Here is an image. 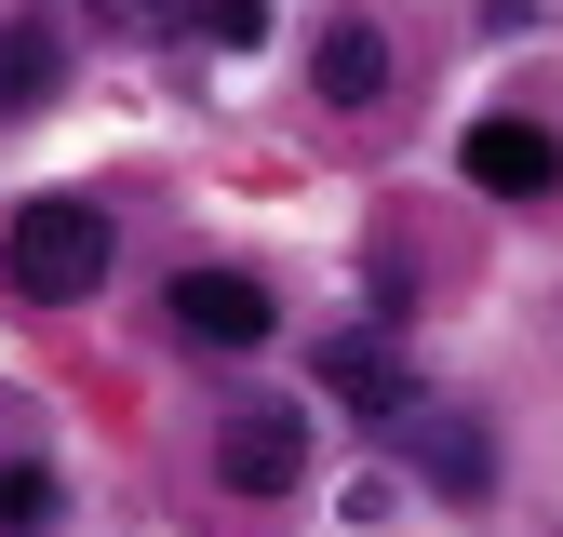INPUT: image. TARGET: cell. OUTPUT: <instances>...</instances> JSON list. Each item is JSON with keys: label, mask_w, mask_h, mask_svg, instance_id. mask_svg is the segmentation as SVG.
Returning a JSON list of instances; mask_svg holds the SVG:
<instances>
[{"label": "cell", "mask_w": 563, "mask_h": 537, "mask_svg": "<svg viewBox=\"0 0 563 537\" xmlns=\"http://www.w3.org/2000/svg\"><path fill=\"white\" fill-rule=\"evenodd\" d=\"M0 268H14V296L27 309H67V296H95L108 283V216L95 201H14V229H0Z\"/></svg>", "instance_id": "1"}, {"label": "cell", "mask_w": 563, "mask_h": 537, "mask_svg": "<svg viewBox=\"0 0 563 537\" xmlns=\"http://www.w3.org/2000/svg\"><path fill=\"white\" fill-rule=\"evenodd\" d=\"M216 484H242V497H296L309 484V417L282 390H216Z\"/></svg>", "instance_id": "2"}, {"label": "cell", "mask_w": 563, "mask_h": 537, "mask_svg": "<svg viewBox=\"0 0 563 537\" xmlns=\"http://www.w3.org/2000/svg\"><path fill=\"white\" fill-rule=\"evenodd\" d=\"M309 376H322L335 417H376V430L416 417V363L389 350V322H322V336H309Z\"/></svg>", "instance_id": "3"}, {"label": "cell", "mask_w": 563, "mask_h": 537, "mask_svg": "<svg viewBox=\"0 0 563 537\" xmlns=\"http://www.w3.org/2000/svg\"><path fill=\"white\" fill-rule=\"evenodd\" d=\"M456 162H470L483 201H550V188H563V134L523 121V108H497V121H470V149H456Z\"/></svg>", "instance_id": "4"}, {"label": "cell", "mask_w": 563, "mask_h": 537, "mask_svg": "<svg viewBox=\"0 0 563 537\" xmlns=\"http://www.w3.org/2000/svg\"><path fill=\"white\" fill-rule=\"evenodd\" d=\"M402 457H416V484H443L456 511L497 497V430L456 417V403H416V417H402Z\"/></svg>", "instance_id": "5"}, {"label": "cell", "mask_w": 563, "mask_h": 537, "mask_svg": "<svg viewBox=\"0 0 563 537\" xmlns=\"http://www.w3.org/2000/svg\"><path fill=\"white\" fill-rule=\"evenodd\" d=\"M175 336H188V350H255V336H268V283H255V268H188V283H175Z\"/></svg>", "instance_id": "6"}, {"label": "cell", "mask_w": 563, "mask_h": 537, "mask_svg": "<svg viewBox=\"0 0 563 537\" xmlns=\"http://www.w3.org/2000/svg\"><path fill=\"white\" fill-rule=\"evenodd\" d=\"M309 81H322L335 108H376V95H389V41H376L363 14H335V28L309 41Z\"/></svg>", "instance_id": "7"}, {"label": "cell", "mask_w": 563, "mask_h": 537, "mask_svg": "<svg viewBox=\"0 0 563 537\" xmlns=\"http://www.w3.org/2000/svg\"><path fill=\"white\" fill-rule=\"evenodd\" d=\"M41 95H54V41H41V28H0V121L41 108Z\"/></svg>", "instance_id": "8"}, {"label": "cell", "mask_w": 563, "mask_h": 537, "mask_svg": "<svg viewBox=\"0 0 563 537\" xmlns=\"http://www.w3.org/2000/svg\"><path fill=\"white\" fill-rule=\"evenodd\" d=\"M54 524V470H0V537H41Z\"/></svg>", "instance_id": "9"}, {"label": "cell", "mask_w": 563, "mask_h": 537, "mask_svg": "<svg viewBox=\"0 0 563 537\" xmlns=\"http://www.w3.org/2000/svg\"><path fill=\"white\" fill-rule=\"evenodd\" d=\"M363 268H376V309H416V242H402V229H376Z\"/></svg>", "instance_id": "10"}, {"label": "cell", "mask_w": 563, "mask_h": 537, "mask_svg": "<svg viewBox=\"0 0 563 537\" xmlns=\"http://www.w3.org/2000/svg\"><path fill=\"white\" fill-rule=\"evenodd\" d=\"M201 28H216L229 54H255V41H268V0H201Z\"/></svg>", "instance_id": "11"}, {"label": "cell", "mask_w": 563, "mask_h": 537, "mask_svg": "<svg viewBox=\"0 0 563 537\" xmlns=\"http://www.w3.org/2000/svg\"><path fill=\"white\" fill-rule=\"evenodd\" d=\"M108 28H201V0H95Z\"/></svg>", "instance_id": "12"}]
</instances>
